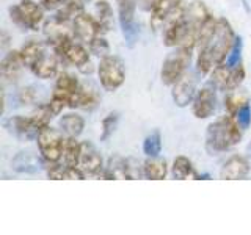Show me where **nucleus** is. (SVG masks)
<instances>
[{"mask_svg": "<svg viewBox=\"0 0 251 235\" xmlns=\"http://www.w3.org/2000/svg\"><path fill=\"white\" fill-rule=\"evenodd\" d=\"M102 179L107 180H118V179H137V177H143L141 176V166L133 162L132 159H124L121 155H112L107 160V164L102 174L99 176Z\"/></svg>", "mask_w": 251, "mask_h": 235, "instance_id": "13", "label": "nucleus"}, {"mask_svg": "<svg viewBox=\"0 0 251 235\" xmlns=\"http://www.w3.org/2000/svg\"><path fill=\"white\" fill-rule=\"evenodd\" d=\"M245 66H243V63L240 61L239 65H235L231 68V74H229V83H227V91H232V90H237L239 86L243 83L245 80Z\"/></svg>", "mask_w": 251, "mask_h": 235, "instance_id": "39", "label": "nucleus"}, {"mask_svg": "<svg viewBox=\"0 0 251 235\" xmlns=\"http://www.w3.org/2000/svg\"><path fill=\"white\" fill-rule=\"evenodd\" d=\"M65 138H66L65 133L60 129H53L50 125L38 132V137H36L38 151L47 163L61 162Z\"/></svg>", "mask_w": 251, "mask_h": 235, "instance_id": "9", "label": "nucleus"}, {"mask_svg": "<svg viewBox=\"0 0 251 235\" xmlns=\"http://www.w3.org/2000/svg\"><path fill=\"white\" fill-rule=\"evenodd\" d=\"M85 2H91V0H85Z\"/></svg>", "mask_w": 251, "mask_h": 235, "instance_id": "47", "label": "nucleus"}, {"mask_svg": "<svg viewBox=\"0 0 251 235\" xmlns=\"http://www.w3.org/2000/svg\"><path fill=\"white\" fill-rule=\"evenodd\" d=\"M171 177L177 180H185V179H195L196 171L192 160L185 155H177L171 164Z\"/></svg>", "mask_w": 251, "mask_h": 235, "instance_id": "31", "label": "nucleus"}, {"mask_svg": "<svg viewBox=\"0 0 251 235\" xmlns=\"http://www.w3.org/2000/svg\"><path fill=\"white\" fill-rule=\"evenodd\" d=\"M200 72L196 69H188L179 80L171 86V99L179 108H185L192 105L193 97L198 91V78Z\"/></svg>", "mask_w": 251, "mask_h": 235, "instance_id": "11", "label": "nucleus"}, {"mask_svg": "<svg viewBox=\"0 0 251 235\" xmlns=\"http://www.w3.org/2000/svg\"><path fill=\"white\" fill-rule=\"evenodd\" d=\"M49 49L47 41H39V39H28L27 43H24L21 46V55L24 60V65L27 69L33 68L35 63L43 57L44 52Z\"/></svg>", "mask_w": 251, "mask_h": 235, "instance_id": "25", "label": "nucleus"}, {"mask_svg": "<svg viewBox=\"0 0 251 235\" xmlns=\"http://www.w3.org/2000/svg\"><path fill=\"white\" fill-rule=\"evenodd\" d=\"M28 116H30L31 124H33V127L39 132L44 127H49L55 113L52 112V108L49 107V104H41V105H38Z\"/></svg>", "mask_w": 251, "mask_h": 235, "instance_id": "32", "label": "nucleus"}, {"mask_svg": "<svg viewBox=\"0 0 251 235\" xmlns=\"http://www.w3.org/2000/svg\"><path fill=\"white\" fill-rule=\"evenodd\" d=\"M24 68L25 65H24L21 50H10L0 63V74H2L3 82L14 83L19 78Z\"/></svg>", "mask_w": 251, "mask_h": 235, "instance_id": "22", "label": "nucleus"}, {"mask_svg": "<svg viewBox=\"0 0 251 235\" xmlns=\"http://www.w3.org/2000/svg\"><path fill=\"white\" fill-rule=\"evenodd\" d=\"M58 129L65 133V137L78 138L85 130V118L75 112L63 113L58 119Z\"/></svg>", "mask_w": 251, "mask_h": 235, "instance_id": "24", "label": "nucleus"}, {"mask_svg": "<svg viewBox=\"0 0 251 235\" xmlns=\"http://www.w3.org/2000/svg\"><path fill=\"white\" fill-rule=\"evenodd\" d=\"M3 127L11 133V135L18 137L21 140H36L38 130L33 127L30 121V116L14 115L3 122Z\"/></svg>", "mask_w": 251, "mask_h": 235, "instance_id": "21", "label": "nucleus"}, {"mask_svg": "<svg viewBox=\"0 0 251 235\" xmlns=\"http://www.w3.org/2000/svg\"><path fill=\"white\" fill-rule=\"evenodd\" d=\"M217 91L218 88L207 80L196 91L192 102V115L196 119H209L217 108Z\"/></svg>", "mask_w": 251, "mask_h": 235, "instance_id": "12", "label": "nucleus"}, {"mask_svg": "<svg viewBox=\"0 0 251 235\" xmlns=\"http://www.w3.org/2000/svg\"><path fill=\"white\" fill-rule=\"evenodd\" d=\"M100 86L108 93L120 90L126 82V66L124 61L116 55H107L99 60L96 68Z\"/></svg>", "mask_w": 251, "mask_h": 235, "instance_id": "6", "label": "nucleus"}, {"mask_svg": "<svg viewBox=\"0 0 251 235\" xmlns=\"http://www.w3.org/2000/svg\"><path fill=\"white\" fill-rule=\"evenodd\" d=\"M47 162L41 157V154L36 155L30 149L19 151L11 159V169L18 174H38L43 169H46Z\"/></svg>", "mask_w": 251, "mask_h": 235, "instance_id": "16", "label": "nucleus"}, {"mask_svg": "<svg viewBox=\"0 0 251 235\" xmlns=\"http://www.w3.org/2000/svg\"><path fill=\"white\" fill-rule=\"evenodd\" d=\"M229 74H231V68L223 65L217 66L212 72L209 74V80L214 83L218 91H227V83H229Z\"/></svg>", "mask_w": 251, "mask_h": 235, "instance_id": "35", "label": "nucleus"}, {"mask_svg": "<svg viewBox=\"0 0 251 235\" xmlns=\"http://www.w3.org/2000/svg\"><path fill=\"white\" fill-rule=\"evenodd\" d=\"M235 31L226 18H212L202 27L196 43L195 69L201 75H209L217 66L226 61L235 39Z\"/></svg>", "mask_w": 251, "mask_h": 235, "instance_id": "1", "label": "nucleus"}, {"mask_svg": "<svg viewBox=\"0 0 251 235\" xmlns=\"http://www.w3.org/2000/svg\"><path fill=\"white\" fill-rule=\"evenodd\" d=\"M248 102H250V97L245 91H240L239 88L227 91L225 97V110H226V113L235 116V113H237L245 104H248Z\"/></svg>", "mask_w": 251, "mask_h": 235, "instance_id": "33", "label": "nucleus"}, {"mask_svg": "<svg viewBox=\"0 0 251 235\" xmlns=\"http://www.w3.org/2000/svg\"><path fill=\"white\" fill-rule=\"evenodd\" d=\"M46 10L35 0H19V3L8 8L10 19L22 31H38L44 24Z\"/></svg>", "mask_w": 251, "mask_h": 235, "instance_id": "3", "label": "nucleus"}, {"mask_svg": "<svg viewBox=\"0 0 251 235\" xmlns=\"http://www.w3.org/2000/svg\"><path fill=\"white\" fill-rule=\"evenodd\" d=\"M99 93L93 88L90 85H83L80 86V90L73 97L69 104V108L71 110H75V108H82V110H93L96 108L98 104H99Z\"/></svg>", "mask_w": 251, "mask_h": 235, "instance_id": "26", "label": "nucleus"}, {"mask_svg": "<svg viewBox=\"0 0 251 235\" xmlns=\"http://www.w3.org/2000/svg\"><path fill=\"white\" fill-rule=\"evenodd\" d=\"M235 121H237L239 124V127L243 130V132H247L250 129V125H251V105H250V102L248 104L243 105L237 113H235Z\"/></svg>", "mask_w": 251, "mask_h": 235, "instance_id": "41", "label": "nucleus"}, {"mask_svg": "<svg viewBox=\"0 0 251 235\" xmlns=\"http://www.w3.org/2000/svg\"><path fill=\"white\" fill-rule=\"evenodd\" d=\"M43 35L46 38L47 44H49L50 47H53V49L74 38L71 24L60 22L58 19H55V18H52L49 21H44Z\"/></svg>", "mask_w": 251, "mask_h": 235, "instance_id": "18", "label": "nucleus"}, {"mask_svg": "<svg viewBox=\"0 0 251 235\" xmlns=\"http://www.w3.org/2000/svg\"><path fill=\"white\" fill-rule=\"evenodd\" d=\"M71 27H73L74 38L77 39V41H80L86 46H88L94 38L102 33V28L99 25L96 16L88 14L86 11L78 14L77 18L71 22Z\"/></svg>", "mask_w": 251, "mask_h": 235, "instance_id": "15", "label": "nucleus"}, {"mask_svg": "<svg viewBox=\"0 0 251 235\" xmlns=\"http://www.w3.org/2000/svg\"><path fill=\"white\" fill-rule=\"evenodd\" d=\"M82 83L78 82V78L74 77L69 72H60L57 75V82H55L52 96L49 99V107L55 115H61L65 108H69V104L73 97L80 90Z\"/></svg>", "mask_w": 251, "mask_h": 235, "instance_id": "7", "label": "nucleus"}, {"mask_svg": "<svg viewBox=\"0 0 251 235\" xmlns=\"http://www.w3.org/2000/svg\"><path fill=\"white\" fill-rule=\"evenodd\" d=\"M61 63L63 60L60 58V55L49 46V49L44 52L43 57L35 63L30 70L41 80H49V78H53L60 74Z\"/></svg>", "mask_w": 251, "mask_h": 235, "instance_id": "19", "label": "nucleus"}, {"mask_svg": "<svg viewBox=\"0 0 251 235\" xmlns=\"http://www.w3.org/2000/svg\"><path fill=\"white\" fill-rule=\"evenodd\" d=\"M118 3V22L121 33L127 47H133L140 38V25L135 22V11L138 8V0H116Z\"/></svg>", "mask_w": 251, "mask_h": 235, "instance_id": "10", "label": "nucleus"}, {"mask_svg": "<svg viewBox=\"0 0 251 235\" xmlns=\"http://www.w3.org/2000/svg\"><path fill=\"white\" fill-rule=\"evenodd\" d=\"M94 16L102 28V33H108L113 27V8L108 0H96L94 2Z\"/></svg>", "mask_w": 251, "mask_h": 235, "instance_id": "30", "label": "nucleus"}, {"mask_svg": "<svg viewBox=\"0 0 251 235\" xmlns=\"http://www.w3.org/2000/svg\"><path fill=\"white\" fill-rule=\"evenodd\" d=\"M85 46L86 44L77 41L75 38H73V39H69V41L63 43L61 46L55 47L53 50L60 55V58L63 60L65 65H73L77 69H80L82 66L86 65V63L91 61L90 49H86Z\"/></svg>", "mask_w": 251, "mask_h": 235, "instance_id": "14", "label": "nucleus"}, {"mask_svg": "<svg viewBox=\"0 0 251 235\" xmlns=\"http://www.w3.org/2000/svg\"><path fill=\"white\" fill-rule=\"evenodd\" d=\"M85 0H66L57 11H55V19H58L60 22L71 24L78 14L85 11Z\"/></svg>", "mask_w": 251, "mask_h": 235, "instance_id": "28", "label": "nucleus"}, {"mask_svg": "<svg viewBox=\"0 0 251 235\" xmlns=\"http://www.w3.org/2000/svg\"><path fill=\"white\" fill-rule=\"evenodd\" d=\"M187 5L184 0H179V3L173 8V11L168 14L167 21L162 28V39L163 46L167 47H177L185 36L187 31Z\"/></svg>", "mask_w": 251, "mask_h": 235, "instance_id": "8", "label": "nucleus"}, {"mask_svg": "<svg viewBox=\"0 0 251 235\" xmlns=\"http://www.w3.org/2000/svg\"><path fill=\"white\" fill-rule=\"evenodd\" d=\"M141 176L149 180H163L168 176V162L162 157H146L141 163Z\"/></svg>", "mask_w": 251, "mask_h": 235, "instance_id": "23", "label": "nucleus"}, {"mask_svg": "<svg viewBox=\"0 0 251 235\" xmlns=\"http://www.w3.org/2000/svg\"><path fill=\"white\" fill-rule=\"evenodd\" d=\"M192 49L187 47H173V50L165 57L160 69V80L163 85L173 86L180 77H182L188 69H190L192 63Z\"/></svg>", "mask_w": 251, "mask_h": 235, "instance_id": "4", "label": "nucleus"}, {"mask_svg": "<svg viewBox=\"0 0 251 235\" xmlns=\"http://www.w3.org/2000/svg\"><path fill=\"white\" fill-rule=\"evenodd\" d=\"M243 130L239 127L235 118L229 113L217 118L207 125L206 130V149L210 155L231 151L242 141Z\"/></svg>", "mask_w": 251, "mask_h": 235, "instance_id": "2", "label": "nucleus"}, {"mask_svg": "<svg viewBox=\"0 0 251 235\" xmlns=\"http://www.w3.org/2000/svg\"><path fill=\"white\" fill-rule=\"evenodd\" d=\"M251 171V160L248 155L234 154L227 159L222 169H220V179L223 180H242L247 179Z\"/></svg>", "mask_w": 251, "mask_h": 235, "instance_id": "17", "label": "nucleus"}, {"mask_svg": "<svg viewBox=\"0 0 251 235\" xmlns=\"http://www.w3.org/2000/svg\"><path fill=\"white\" fill-rule=\"evenodd\" d=\"M66 164L63 162H53V163H47L46 166V174L52 180H61L63 179V172H65Z\"/></svg>", "mask_w": 251, "mask_h": 235, "instance_id": "42", "label": "nucleus"}, {"mask_svg": "<svg viewBox=\"0 0 251 235\" xmlns=\"http://www.w3.org/2000/svg\"><path fill=\"white\" fill-rule=\"evenodd\" d=\"M66 0H39V3L46 11H57Z\"/></svg>", "mask_w": 251, "mask_h": 235, "instance_id": "43", "label": "nucleus"}, {"mask_svg": "<svg viewBox=\"0 0 251 235\" xmlns=\"http://www.w3.org/2000/svg\"><path fill=\"white\" fill-rule=\"evenodd\" d=\"M141 151L146 157H159L162 154V133L160 130H152L146 138L143 140Z\"/></svg>", "mask_w": 251, "mask_h": 235, "instance_id": "34", "label": "nucleus"}, {"mask_svg": "<svg viewBox=\"0 0 251 235\" xmlns=\"http://www.w3.org/2000/svg\"><path fill=\"white\" fill-rule=\"evenodd\" d=\"M247 155H248V159L251 160V143L247 146Z\"/></svg>", "mask_w": 251, "mask_h": 235, "instance_id": "46", "label": "nucleus"}, {"mask_svg": "<svg viewBox=\"0 0 251 235\" xmlns=\"http://www.w3.org/2000/svg\"><path fill=\"white\" fill-rule=\"evenodd\" d=\"M78 168H82L86 176H100L105 168L100 152L90 141H82V155Z\"/></svg>", "mask_w": 251, "mask_h": 235, "instance_id": "20", "label": "nucleus"}, {"mask_svg": "<svg viewBox=\"0 0 251 235\" xmlns=\"http://www.w3.org/2000/svg\"><path fill=\"white\" fill-rule=\"evenodd\" d=\"M80 155H82V141H78V138L74 137H66L65 144H63L61 162L66 166H78Z\"/></svg>", "mask_w": 251, "mask_h": 235, "instance_id": "29", "label": "nucleus"}, {"mask_svg": "<svg viewBox=\"0 0 251 235\" xmlns=\"http://www.w3.org/2000/svg\"><path fill=\"white\" fill-rule=\"evenodd\" d=\"M155 2H157V0H138V6L143 11H151L152 6L155 5Z\"/></svg>", "mask_w": 251, "mask_h": 235, "instance_id": "44", "label": "nucleus"}, {"mask_svg": "<svg viewBox=\"0 0 251 235\" xmlns=\"http://www.w3.org/2000/svg\"><path fill=\"white\" fill-rule=\"evenodd\" d=\"M185 16H187V31H185L182 43L179 46L195 50L201 30L206 25V22L212 18V14L209 11V8L206 6V3L201 2V0H193V2L187 5Z\"/></svg>", "mask_w": 251, "mask_h": 235, "instance_id": "5", "label": "nucleus"}, {"mask_svg": "<svg viewBox=\"0 0 251 235\" xmlns=\"http://www.w3.org/2000/svg\"><path fill=\"white\" fill-rule=\"evenodd\" d=\"M118 124H120V113L118 112H110L104 116V119L100 122V135L99 140L100 141H107L110 137L113 135Z\"/></svg>", "mask_w": 251, "mask_h": 235, "instance_id": "36", "label": "nucleus"}, {"mask_svg": "<svg viewBox=\"0 0 251 235\" xmlns=\"http://www.w3.org/2000/svg\"><path fill=\"white\" fill-rule=\"evenodd\" d=\"M88 49H90V53L94 55V57H98L99 60L107 57V55H110V52H112V47H110V43L107 41L105 35H99L93 39V41L88 44Z\"/></svg>", "mask_w": 251, "mask_h": 235, "instance_id": "37", "label": "nucleus"}, {"mask_svg": "<svg viewBox=\"0 0 251 235\" xmlns=\"http://www.w3.org/2000/svg\"><path fill=\"white\" fill-rule=\"evenodd\" d=\"M242 52H243V39H242V36L237 35L234 39V44L231 47L229 53H227V57H226L225 65L229 66V68L239 65V63L242 61Z\"/></svg>", "mask_w": 251, "mask_h": 235, "instance_id": "38", "label": "nucleus"}, {"mask_svg": "<svg viewBox=\"0 0 251 235\" xmlns=\"http://www.w3.org/2000/svg\"><path fill=\"white\" fill-rule=\"evenodd\" d=\"M179 3V0H157L155 5L152 6V10L149 11L151 13V18H149V25L154 31L162 30L163 24L167 21L168 14L173 11V8Z\"/></svg>", "mask_w": 251, "mask_h": 235, "instance_id": "27", "label": "nucleus"}, {"mask_svg": "<svg viewBox=\"0 0 251 235\" xmlns=\"http://www.w3.org/2000/svg\"><path fill=\"white\" fill-rule=\"evenodd\" d=\"M18 99L19 105H31L35 104L36 99H38V88L33 85H28V86H22V88L18 91Z\"/></svg>", "mask_w": 251, "mask_h": 235, "instance_id": "40", "label": "nucleus"}, {"mask_svg": "<svg viewBox=\"0 0 251 235\" xmlns=\"http://www.w3.org/2000/svg\"><path fill=\"white\" fill-rule=\"evenodd\" d=\"M209 179H212V176L207 174V172H201V174L196 172V176H195V180H209Z\"/></svg>", "mask_w": 251, "mask_h": 235, "instance_id": "45", "label": "nucleus"}]
</instances>
